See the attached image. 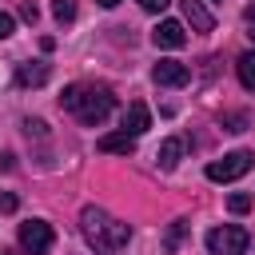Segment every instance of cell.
I'll return each instance as SVG.
<instances>
[{"label":"cell","instance_id":"cell-16","mask_svg":"<svg viewBox=\"0 0 255 255\" xmlns=\"http://www.w3.org/2000/svg\"><path fill=\"white\" fill-rule=\"evenodd\" d=\"M227 207H231L235 215H243V211H251V195H243V191H235V195L227 199Z\"/></svg>","mask_w":255,"mask_h":255},{"label":"cell","instance_id":"cell-13","mask_svg":"<svg viewBox=\"0 0 255 255\" xmlns=\"http://www.w3.org/2000/svg\"><path fill=\"white\" fill-rule=\"evenodd\" d=\"M235 72H239V84L247 92H255V52H243L239 64H235Z\"/></svg>","mask_w":255,"mask_h":255},{"label":"cell","instance_id":"cell-26","mask_svg":"<svg viewBox=\"0 0 255 255\" xmlns=\"http://www.w3.org/2000/svg\"><path fill=\"white\" fill-rule=\"evenodd\" d=\"M251 40H255V28H251Z\"/></svg>","mask_w":255,"mask_h":255},{"label":"cell","instance_id":"cell-10","mask_svg":"<svg viewBox=\"0 0 255 255\" xmlns=\"http://www.w3.org/2000/svg\"><path fill=\"white\" fill-rule=\"evenodd\" d=\"M96 147L108 151V155H131V151H135V135H128V131H112V135H100Z\"/></svg>","mask_w":255,"mask_h":255},{"label":"cell","instance_id":"cell-18","mask_svg":"<svg viewBox=\"0 0 255 255\" xmlns=\"http://www.w3.org/2000/svg\"><path fill=\"white\" fill-rule=\"evenodd\" d=\"M183 231H187V223H183V219H179V223H171V231H167V251H171V247L183 239Z\"/></svg>","mask_w":255,"mask_h":255},{"label":"cell","instance_id":"cell-23","mask_svg":"<svg viewBox=\"0 0 255 255\" xmlns=\"http://www.w3.org/2000/svg\"><path fill=\"white\" fill-rule=\"evenodd\" d=\"M243 20H247V24H255V4H247V12H243Z\"/></svg>","mask_w":255,"mask_h":255},{"label":"cell","instance_id":"cell-25","mask_svg":"<svg viewBox=\"0 0 255 255\" xmlns=\"http://www.w3.org/2000/svg\"><path fill=\"white\" fill-rule=\"evenodd\" d=\"M0 255H16V251H8V247H0Z\"/></svg>","mask_w":255,"mask_h":255},{"label":"cell","instance_id":"cell-24","mask_svg":"<svg viewBox=\"0 0 255 255\" xmlns=\"http://www.w3.org/2000/svg\"><path fill=\"white\" fill-rule=\"evenodd\" d=\"M96 4H100V8H116L120 0H96Z\"/></svg>","mask_w":255,"mask_h":255},{"label":"cell","instance_id":"cell-14","mask_svg":"<svg viewBox=\"0 0 255 255\" xmlns=\"http://www.w3.org/2000/svg\"><path fill=\"white\" fill-rule=\"evenodd\" d=\"M52 16H56V24H72L76 20V0H52Z\"/></svg>","mask_w":255,"mask_h":255},{"label":"cell","instance_id":"cell-19","mask_svg":"<svg viewBox=\"0 0 255 255\" xmlns=\"http://www.w3.org/2000/svg\"><path fill=\"white\" fill-rule=\"evenodd\" d=\"M12 32H16V20H12L8 12H0V40H8Z\"/></svg>","mask_w":255,"mask_h":255},{"label":"cell","instance_id":"cell-2","mask_svg":"<svg viewBox=\"0 0 255 255\" xmlns=\"http://www.w3.org/2000/svg\"><path fill=\"white\" fill-rule=\"evenodd\" d=\"M80 231H84V239H88L100 255H116V251H124L128 239H131V227L120 223L116 215H108L104 207H84V211H80Z\"/></svg>","mask_w":255,"mask_h":255},{"label":"cell","instance_id":"cell-15","mask_svg":"<svg viewBox=\"0 0 255 255\" xmlns=\"http://www.w3.org/2000/svg\"><path fill=\"white\" fill-rule=\"evenodd\" d=\"M223 131H247V116L243 112H227L223 116Z\"/></svg>","mask_w":255,"mask_h":255},{"label":"cell","instance_id":"cell-22","mask_svg":"<svg viewBox=\"0 0 255 255\" xmlns=\"http://www.w3.org/2000/svg\"><path fill=\"white\" fill-rule=\"evenodd\" d=\"M24 131L28 135H44V120H24Z\"/></svg>","mask_w":255,"mask_h":255},{"label":"cell","instance_id":"cell-9","mask_svg":"<svg viewBox=\"0 0 255 255\" xmlns=\"http://www.w3.org/2000/svg\"><path fill=\"white\" fill-rule=\"evenodd\" d=\"M151 128V112H147V104H128V112H124V131L128 135H143Z\"/></svg>","mask_w":255,"mask_h":255},{"label":"cell","instance_id":"cell-12","mask_svg":"<svg viewBox=\"0 0 255 255\" xmlns=\"http://www.w3.org/2000/svg\"><path fill=\"white\" fill-rule=\"evenodd\" d=\"M179 155H183V139H163V143H159V151H155V159H159V167H163V171H171V167L179 163Z\"/></svg>","mask_w":255,"mask_h":255},{"label":"cell","instance_id":"cell-4","mask_svg":"<svg viewBox=\"0 0 255 255\" xmlns=\"http://www.w3.org/2000/svg\"><path fill=\"white\" fill-rule=\"evenodd\" d=\"M251 163H255V155H251V151H231V155H223V159H211V163H207V179H211V183H231V179L247 175V171H251Z\"/></svg>","mask_w":255,"mask_h":255},{"label":"cell","instance_id":"cell-5","mask_svg":"<svg viewBox=\"0 0 255 255\" xmlns=\"http://www.w3.org/2000/svg\"><path fill=\"white\" fill-rule=\"evenodd\" d=\"M52 227L44 223V219H28V223H20V247L28 251V255H48L52 251Z\"/></svg>","mask_w":255,"mask_h":255},{"label":"cell","instance_id":"cell-8","mask_svg":"<svg viewBox=\"0 0 255 255\" xmlns=\"http://www.w3.org/2000/svg\"><path fill=\"white\" fill-rule=\"evenodd\" d=\"M48 76H52V68L44 60H28V64L16 68V84L20 88H40V84H48Z\"/></svg>","mask_w":255,"mask_h":255},{"label":"cell","instance_id":"cell-11","mask_svg":"<svg viewBox=\"0 0 255 255\" xmlns=\"http://www.w3.org/2000/svg\"><path fill=\"white\" fill-rule=\"evenodd\" d=\"M183 16H187V24L195 28V32H211L215 28V20H211V12L199 4V0H183Z\"/></svg>","mask_w":255,"mask_h":255},{"label":"cell","instance_id":"cell-7","mask_svg":"<svg viewBox=\"0 0 255 255\" xmlns=\"http://www.w3.org/2000/svg\"><path fill=\"white\" fill-rule=\"evenodd\" d=\"M151 40H155V48H183L187 44V32H183L179 20H163V24H155Z\"/></svg>","mask_w":255,"mask_h":255},{"label":"cell","instance_id":"cell-17","mask_svg":"<svg viewBox=\"0 0 255 255\" xmlns=\"http://www.w3.org/2000/svg\"><path fill=\"white\" fill-rule=\"evenodd\" d=\"M20 20H28V24H36V20H40V8H36L32 0H24V4H20Z\"/></svg>","mask_w":255,"mask_h":255},{"label":"cell","instance_id":"cell-3","mask_svg":"<svg viewBox=\"0 0 255 255\" xmlns=\"http://www.w3.org/2000/svg\"><path fill=\"white\" fill-rule=\"evenodd\" d=\"M251 247V235L235 223H223V227H211L207 231V251L211 255H243Z\"/></svg>","mask_w":255,"mask_h":255},{"label":"cell","instance_id":"cell-20","mask_svg":"<svg viewBox=\"0 0 255 255\" xmlns=\"http://www.w3.org/2000/svg\"><path fill=\"white\" fill-rule=\"evenodd\" d=\"M0 211H4V215L16 211V195H12V191H0Z\"/></svg>","mask_w":255,"mask_h":255},{"label":"cell","instance_id":"cell-1","mask_svg":"<svg viewBox=\"0 0 255 255\" xmlns=\"http://www.w3.org/2000/svg\"><path fill=\"white\" fill-rule=\"evenodd\" d=\"M60 108H64V112H72L80 124L96 128V124H104V120L112 116L116 96H112V88H104V84H100V88H96V84H72V88H64Z\"/></svg>","mask_w":255,"mask_h":255},{"label":"cell","instance_id":"cell-6","mask_svg":"<svg viewBox=\"0 0 255 255\" xmlns=\"http://www.w3.org/2000/svg\"><path fill=\"white\" fill-rule=\"evenodd\" d=\"M151 80H155L159 88H183V84L191 80V68L179 64V60H159V64L151 68Z\"/></svg>","mask_w":255,"mask_h":255},{"label":"cell","instance_id":"cell-21","mask_svg":"<svg viewBox=\"0 0 255 255\" xmlns=\"http://www.w3.org/2000/svg\"><path fill=\"white\" fill-rule=\"evenodd\" d=\"M167 4H171V0H139V8H143V12H163Z\"/></svg>","mask_w":255,"mask_h":255}]
</instances>
